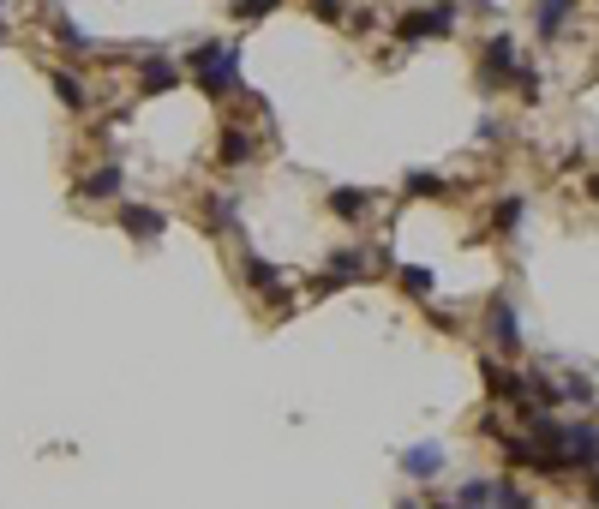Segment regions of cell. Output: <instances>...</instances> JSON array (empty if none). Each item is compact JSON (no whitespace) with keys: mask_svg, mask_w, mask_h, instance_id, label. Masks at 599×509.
Returning <instances> with one entry per match:
<instances>
[{"mask_svg":"<svg viewBox=\"0 0 599 509\" xmlns=\"http://www.w3.org/2000/svg\"><path fill=\"white\" fill-rule=\"evenodd\" d=\"M588 198H599V174H594V180H588Z\"/></svg>","mask_w":599,"mask_h":509,"instance_id":"obj_26","label":"cell"},{"mask_svg":"<svg viewBox=\"0 0 599 509\" xmlns=\"http://www.w3.org/2000/svg\"><path fill=\"white\" fill-rule=\"evenodd\" d=\"M312 12H318L324 24H336V18H342V0H312Z\"/></svg>","mask_w":599,"mask_h":509,"instance_id":"obj_24","label":"cell"},{"mask_svg":"<svg viewBox=\"0 0 599 509\" xmlns=\"http://www.w3.org/2000/svg\"><path fill=\"white\" fill-rule=\"evenodd\" d=\"M450 24H456V12H450V6H438V12H408V18H402V42H420V36H450Z\"/></svg>","mask_w":599,"mask_h":509,"instance_id":"obj_4","label":"cell"},{"mask_svg":"<svg viewBox=\"0 0 599 509\" xmlns=\"http://www.w3.org/2000/svg\"><path fill=\"white\" fill-rule=\"evenodd\" d=\"M456 509H492V480H468L456 492Z\"/></svg>","mask_w":599,"mask_h":509,"instance_id":"obj_17","label":"cell"},{"mask_svg":"<svg viewBox=\"0 0 599 509\" xmlns=\"http://www.w3.org/2000/svg\"><path fill=\"white\" fill-rule=\"evenodd\" d=\"M558 468H599V426H570Z\"/></svg>","mask_w":599,"mask_h":509,"instance_id":"obj_3","label":"cell"},{"mask_svg":"<svg viewBox=\"0 0 599 509\" xmlns=\"http://www.w3.org/2000/svg\"><path fill=\"white\" fill-rule=\"evenodd\" d=\"M54 96H60L66 108H90V84L72 78V72H54Z\"/></svg>","mask_w":599,"mask_h":509,"instance_id":"obj_14","label":"cell"},{"mask_svg":"<svg viewBox=\"0 0 599 509\" xmlns=\"http://www.w3.org/2000/svg\"><path fill=\"white\" fill-rule=\"evenodd\" d=\"M330 210H336L342 222H360V216L372 210V198H366V192H354V186H336V192H330Z\"/></svg>","mask_w":599,"mask_h":509,"instance_id":"obj_13","label":"cell"},{"mask_svg":"<svg viewBox=\"0 0 599 509\" xmlns=\"http://www.w3.org/2000/svg\"><path fill=\"white\" fill-rule=\"evenodd\" d=\"M174 84H180V72H174L162 54H150V60H144V96H162V90H174Z\"/></svg>","mask_w":599,"mask_h":509,"instance_id":"obj_11","label":"cell"},{"mask_svg":"<svg viewBox=\"0 0 599 509\" xmlns=\"http://www.w3.org/2000/svg\"><path fill=\"white\" fill-rule=\"evenodd\" d=\"M246 282H252V288H258L270 306H282V300H288V282H282V270H276V264H264V258H246Z\"/></svg>","mask_w":599,"mask_h":509,"instance_id":"obj_7","label":"cell"},{"mask_svg":"<svg viewBox=\"0 0 599 509\" xmlns=\"http://www.w3.org/2000/svg\"><path fill=\"white\" fill-rule=\"evenodd\" d=\"M120 228H126L138 246H156V240L168 234V216H162V210H150V204H120Z\"/></svg>","mask_w":599,"mask_h":509,"instance_id":"obj_2","label":"cell"},{"mask_svg":"<svg viewBox=\"0 0 599 509\" xmlns=\"http://www.w3.org/2000/svg\"><path fill=\"white\" fill-rule=\"evenodd\" d=\"M492 342H498L504 354L522 348V324H516V306H510V300H492Z\"/></svg>","mask_w":599,"mask_h":509,"instance_id":"obj_9","label":"cell"},{"mask_svg":"<svg viewBox=\"0 0 599 509\" xmlns=\"http://www.w3.org/2000/svg\"><path fill=\"white\" fill-rule=\"evenodd\" d=\"M516 222H522V198H504L498 204V228H516Z\"/></svg>","mask_w":599,"mask_h":509,"instance_id":"obj_23","label":"cell"},{"mask_svg":"<svg viewBox=\"0 0 599 509\" xmlns=\"http://www.w3.org/2000/svg\"><path fill=\"white\" fill-rule=\"evenodd\" d=\"M276 6H282V0H234V18L252 24V18H264V12H276Z\"/></svg>","mask_w":599,"mask_h":509,"instance_id":"obj_22","label":"cell"},{"mask_svg":"<svg viewBox=\"0 0 599 509\" xmlns=\"http://www.w3.org/2000/svg\"><path fill=\"white\" fill-rule=\"evenodd\" d=\"M480 372H486V390H492L498 402H528V378H522V372H510V366H498V360H486Z\"/></svg>","mask_w":599,"mask_h":509,"instance_id":"obj_6","label":"cell"},{"mask_svg":"<svg viewBox=\"0 0 599 509\" xmlns=\"http://www.w3.org/2000/svg\"><path fill=\"white\" fill-rule=\"evenodd\" d=\"M126 192V174H120V162H108V168H96V174H84L78 180V198H90V204H102V198H120Z\"/></svg>","mask_w":599,"mask_h":509,"instance_id":"obj_5","label":"cell"},{"mask_svg":"<svg viewBox=\"0 0 599 509\" xmlns=\"http://www.w3.org/2000/svg\"><path fill=\"white\" fill-rule=\"evenodd\" d=\"M486 60H492V72H498V78H516V84L528 78V72H522V60H516V42H510V36H492V42H486Z\"/></svg>","mask_w":599,"mask_h":509,"instance_id":"obj_10","label":"cell"},{"mask_svg":"<svg viewBox=\"0 0 599 509\" xmlns=\"http://www.w3.org/2000/svg\"><path fill=\"white\" fill-rule=\"evenodd\" d=\"M588 498H594V509H599V468H594V486H588Z\"/></svg>","mask_w":599,"mask_h":509,"instance_id":"obj_25","label":"cell"},{"mask_svg":"<svg viewBox=\"0 0 599 509\" xmlns=\"http://www.w3.org/2000/svg\"><path fill=\"white\" fill-rule=\"evenodd\" d=\"M492 509H528L522 486H516V480H492Z\"/></svg>","mask_w":599,"mask_h":509,"instance_id":"obj_18","label":"cell"},{"mask_svg":"<svg viewBox=\"0 0 599 509\" xmlns=\"http://www.w3.org/2000/svg\"><path fill=\"white\" fill-rule=\"evenodd\" d=\"M54 36H60V48H66V54H90V36H84L78 24H66V18L54 24Z\"/></svg>","mask_w":599,"mask_h":509,"instance_id":"obj_19","label":"cell"},{"mask_svg":"<svg viewBox=\"0 0 599 509\" xmlns=\"http://www.w3.org/2000/svg\"><path fill=\"white\" fill-rule=\"evenodd\" d=\"M402 474H408V480H438V474H444V450H438V444L402 450Z\"/></svg>","mask_w":599,"mask_h":509,"instance_id":"obj_8","label":"cell"},{"mask_svg":"<svg viewBox=\"0 0 599 509\" xmlns=\"http://www.w3.org/2000/svg\"><path fill=\"white\" fill-rule=\"evenodd\" d=\"M498 444H504V462H516V468H546L540 444H528V438H498Z\"/></svg>","mask_w":599,"mask_h":509,"instance_id":"obj_15","label":"cell"},{"mask_svg":"<svg viewBox=\"0 0 599 509\" xmlns=\"http://www.w3.org/2000/svg\"><path fill=\"white\" fill-rule=\"evenodd\" d=\"M480 6H492V0H480Z\"/></svg>","mask_w":599,"mask_h":509,"instance_id":"obj_29","label":"cell"},{"mask_svg":"<svg viewBox=\"0 0 599 509\" xmlns=\"http://www.w3.org/2000/svg\"><path fill=\"white\" fill-rule=\"evenodd\" d=\"M192 72H198L204 96H228L240 84V48L234 42H204V48H192Z\"/></svg>","mask_w":599,"mask_h":509,"instance_id":"obj_1","label":"cell"},{"mask_svg":"<svg viewBox=\"0 0 599 509\" xmlns=\"http://www.w3.org/2000/svg\"><path fill=\"white\" fill-rule=\"evenodd\" d=\"M438 192H444L438 174H408V198H438Z\"/></svg>","mask_w":599,"mask_h":509,"instance_id":"obj_21","label":"cell"},{"mask_svg":"<svg viewBox=\"0 0 599 509\" xmlns=\"http://www.w3.org/2000/svg\"><path fill=\"white\" fill-rule=\"evenodd\" d=\"M396 509H420V504H414V498H402V504H396Z\"/></svg>","mask_w":599,"mask_h":509,"instance_id":"obj_27","label":"cell"},{"mask_svg":"<svg viewBox=\"0 0 599 509\" xmlns=\"http://www.w3.org/2000/svg\"><path fill=\"white\" fill-rule=\"evenodd\" d=\"M216 156H222L228 168L252 162V132H246V126H228V132H222V150H216Z\"/></svg>","mask_w":599,"mask_h":509,"instance_id":"obj_12","label":"cell"},{"mask_svg":"<svg viewBox=\"0 0 599 509\" xmlns=\"http://www.w3.org/2000/svg\"><path fill=\"white\" fill-rule=\"evenodd\" d=\"M432 509H456V504H432Z\"/></svg>","mask_w":599,"mask_h":509,"instance_id":"obj_28","label":"cell"},{"mask_svg":"<svg viewBox=\"0 0 599 509\" xmlns=\"http://www.w3.org/2000/svg\"><path fill=\"white\" fill-rule=\"evenodd\" d=\"M570 6H576V0H540V18H534L540 36H558V30L570 24Z\"/></svg>","mask_w":599,"mask_h":509,"instance_id":"obj_16","label":"cell"},{"mask_svg":"<svg viewBox=\"0 0 599 509\" xmlns=\"http://www.w3.org/2000/svg\"><path fill=\"white\" fill-rule=\"evenodd\" d=\"M402 288H408L414 300H426V294H432V270H426V264H414V270H402Z\"/></svg>","mask_w":599,"mask_h":509,"instance_id":"obj_20","label":"cell"}]
</instances>
